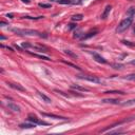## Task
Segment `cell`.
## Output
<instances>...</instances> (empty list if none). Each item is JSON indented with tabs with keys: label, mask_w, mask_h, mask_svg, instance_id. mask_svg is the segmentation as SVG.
<instances>
[{
	"label": "cell",
	"mask_w": 135,
	"mask_h": 135,
	"mask_svg": "<svg viewBox=\"0 0 135 135\" xmlns=\"http://www.w3.org/2000/svg\"><path fill=\"white\" fill-rule=\"evenodd\" d=\"M6 17H8V18H13V14H7Z\"/></svg>",
	"instance_id": "d6a6232c"
},
{
	"label": "cell",
	"mask_w": 135,
	"mask_h": 135,
	"mask_svg": "<svg viewBox=\"0 0 135 135\" xmlns=\"http://www.w3.org/2000/svg\"><path fill=\"white\" fill-rule=\"evenodd\" d=\"M38 5L40 7H43V8H49V7H51V4H49V3H39Z\"/></svg>",
	"instance_id": "603a6c76"
},
{
	"label": "cell",
	"mask_w": 135,
	"mask_h": 135,
	"mask_svg": "<svg viewBox=\"0 0 135 135\" xmlns=\"http://www.w3.org/2000/svg\"><path fill=\"white\" fill-rule=\"evenodd\" d=\"M106 132H109L110 134H114V133H116V134H119V133H124L123 131H121V130H116V131H106Z\"/></svg>",
	"instance_id": "83f0119b"
},
{
	"label": "cell",
	"mask_w": 135,
	"mask_h": 135,
	"mask_svg": "<svg viewBox=\"0 0 135 135\" xmlns=\"http://www.w3.org/2000/svg\"><path fill=\"white\" fill-rule=\"evenodd\" d=\"M76 26H77V25H76L75 23H70V24H69V30H73V29H76Z\"/></svg>",
	"instance_id": "f1b7e54d"
},
{
	"label": "cell",
	"mask_w": 135,
	"mask_h": 135,
	"mask_svg": "<svg viewBox=\"0 0 135 135\" xmlns=\"http://www.w3.org/2000/svg\"><path fill=\"white\" fill-rule=\"evenodd\" d=\"M0 38H1V40H4V39H5V37H4V36H1Z\"/></svg>",
	"instance_id": "836d02e7"
},
{
	"label": "cell",
	"mask_w": 135,
	"mask_h": 135,
	"mask_svg": "<svg viewBox=\"0 0 135 135\" xmlns=\"http://www.w3.org/2000/svg\"><path fill=\"white\" fill-rule=\"evenodd\" d=\"M124 79H127V80H134V81H135V74H130V75L125 76Z\"/></svg>",
	"instance_id": "d6986e66"
},
{
	"label": "cell",
	"mask_w": 135,
	"mask_h": 135,
	"mask_svg": "<svg viewBox=\"0 0 135 135\" xmlns=\"http://www.w3.org/2000/svg\"><path fill=\"white\" fill-rule=\"evenodd\" d=\"M59 4H71V0H57Z\"/></svg>",
	"instance_id": "44dd1931"
},
{
	"label": "cell",
	"mask_w": 135,
	"mask_h": 135,
	"mask_svg": "<svg viewBox=\"0 0 135 135\" xmlns=\"http://www.w3.org/2000/svg\"><path fill=\"white\" fill-rule=\"evenodd\" d=\"M71 4H81V0H71Z\"/></svg>",
	"instance_id": "4316f807"
},
{
	"label": "cell",
	"mask_w": 135,
	"mask_h": 135,
	"mask_svg": "<svg viewBox=\"0 0 135 135\" xmlns=\"http://www.w3.org/2000/svg\"><path fill=\"white\" fill-rule=\"evenodd\" d=\"M101 101L103 103H112V105H119V103H120V100H118V99H111V98H109V99H102Z\"/></svg>",
	"instance_id": "8fae6325"
},
{
	"label": "cell",
	"mask_w": 135,
	"mask_h": 135,
	"mask_svg": "<svg viewBox=\"0 0 135 135\" xmlns=\"http://www.w3.org/2000/svg\"><path fill=\"white\" fill-rule=\"evenodd\" d=\"M123 42L124 44H126V46H130V47H135V43H131L130 41H127V40H123Z\"/></svg>",
	"instance_id": "484cf974"
},
{
	"label": "cell",
	"mask_w": 135,
	"mask_h": 135,
	"mask_svg": "<svg viewBox=\"0 0 135 135\" xmlns=\"http://www.w3.org/2000/svg\"><path fill=\"white\" fill-rule=\"evenodd\" d=\"M132 22H133V18H132V17L125 18V19L118 24L117 29H116V32H117V33H123V32H125L126 30L130 28V25L132 24Z\"/></svg>",
	"instance_id": "7a4b0ae2"
},
{
	"label": "cell",
	"mask_w": 135,
	"mask_h": 135,
	"mask_svg": "<svg viewBox=\"0 0 135 135\" xmlns=\"http://www.w3.org/2000/svg\"><path fill=\"white\" fill-rule=\"evenodd\" d=\"M21 1H22V2H24V3H28V4H29V3L31 2L30 0H21Z\"/></svg>",
	"instance_id": "f546056e"
},
{
	"label": "cell",
	"mask_w": 135,
	"mask_h": 135,
	"mask_svg": "<svg viewBox=\"0 0 135 135\" xmlns=\"http://www.w3.org/2000/svg\"><path fill=\"white\" fill-rule=\"evenodd\" d=\"M71 88H72V89H75V90H78V91H83V92H88V91H89V89L79 87V85H77V84H72Z\"/></svg>",
	"instance_id": "9a60e30c"
},
{
	"label": "cell",
	"mask_w": 135,
	"mask_h": 135,
	"mask_svg": "<svg viewBox=\"0 0 135 135\" xmlns=\"http://www.w3.org/2000/svg\"><path fill=\"white\" fill-rule=\"evenodd\" d=\"M123 107H132V106H135V98L134 99H130V100H127L121 103Z\"/></svg>",
	"instance_id": "4fadbf2b"
},
{
	"label": "cell",
	"mask_w": 135,
	"mask_h": 135,
	"mask_svg": "<svg viewBox=\"0 0 135 135\" xmlns=\"http://www.w3.org/2000/svg\"><path fill=\"white\" fill-rule=\"evenodd\" d=\"M130 64H131V65H133V66H135V59H133V60H131V61H130Z\"/></svg>",
	"instance_id": "4dcf8cb0"
},
{
	"label": "cell",
	"mask_w": 135,
	"mask_h": 135,
	"mask_svg": "<svg viewBox=\"0 0 135 135\" xmlns=\"http://www.w3.org/2000/svg\"><path fill=\"white\" fill-rule=\"evenodd\" d=\"M111 10H112V6H111V5H107V6H106L105 11H103V13L101 14V18H102V19H106V18L108 17V15L110 14Z\"/></svg>",
	"instance_id": "30bf717a"
},
{
	"label": "cell",
	"mask_w": 135,
	"mask_h": 135,
	"mask_svg": "<svg viewBox=\"0 0 135 135\" xmlns=\"http://www.w3.org/2000/svg\"><path fill=\"white\" fill-rule=\"evenodd\" d=\"M19 127L21 129H32V128H35L36 125L33 124V123H30V124H21Z\"/></svg>",
	"instance_id": "7c38bea8"
},
{
	"label": "cell",
	"mask_w": 135,
	"mask_h": 135,
	"mask_svg": "<svg viewBox=\"0 0 135 135\" xmlns=\"http://www.w3.org/2000/svg\"><path fill=\"white\" fill-rule=\"evenodd\" d=\"M97 33H98V31H97V30H91V31H90V32H88L87 34H83V35H82V37L80 38V39H81V40L89 39V38L93 37V36H95Z\"/></svg>",
	"instance_id": "5b68a950"
},
{
	"label": "cell",
	"mask_w": 135,
	"mask_h": 135,
	"mask_svg": "<svg viewBox=\"0 0 135 135\" xmlns=\"http://www.w3.org/2000/svg\"><path fill=\"white\" fill-rule=\"evenodd\" d=\"M7 108L14 112H20V107L15 105V103H13V102H7Z\"/></svg>",
	"instance_id": "9c48e42d"
},
{
	"label": "cell",
	"mask_w": 135,
	"mask_h": 135,
	"mask_svg": "<svg viewBox=\"0 0 135 135\" xmlns=\"http://www.w3.org/2000/svg\"><path fill=\"white\" fill-rule=\"evenodd\" d=\"M92 55H93V58L95 59V61L99 62V64H107V60H106L102 56H100L99 54H97V53H92Z\"/></svg>",
	"instance_id": "52a82bcc"
},
{
	"label": "cell",
	"mask_w": 135,
	"mask_h": 135,
	"mask_svg": "<svg viewBox=\"0 0 135 135\" xmlns=\"http://www.w3.org/2000/svg\"><path fill=\"white\" fill-rule=\"evenodd\" d=\"M82 19H83V15H81V14H76V15L72 16V20L73 21H80Z\"/></svg>",
	"instance_id": "2e32d148"
},
{
	"label": "cell",
	"mask_w": 135,
	"mask_h": 135,
	"mask_svg": "<svg viewBox=\"0 0 135 135\" xmlns=\"http://www.w3.org/2000/svg\"><path fill=\"white\" fill-rule=\"evenodd\" d=\"M28 120L30 121V123H33L35 125H39V126H49L50 124L47 123V121H43V120H40L37 116H35V115H29V117H28Z\"/></svg>",
	"instance_id": "277c9868"
},
{
	"label": "cell",
	"mask_w": 135,
	"mask_h": 135,
	"mask_svg": "<svg viewBox=\"0 0 135 135\" xmlns=\"http://www.w3.org/2000/svg\"><path fill=\"white\" fill-rule=\"evenodd\" d=\"M127 15H128L129 17H132V16L135 15V6H131V7H129V8H128Z\"/></svg>",
	"instance_id": "e0dca14e"
},
{
	"label": "cell",
	"mask_w": 135,
	"mask_h": 135,
	"mask_svg": "<svg viewBox=\"0 0 135 135\" xmlns=\"http://www.w3.org/2000/svg\"><path fill=\"white\" fill-rule=\"evenodd\" d=\"M24 18H26V19H34V20H37V19H41V18H43V16H38V17H31V16H24Z\"/></svg>",
	"instance_id": "cb8c5ba5"
},
{
	"label": "cell",
	"mask_w": 135,
	"mask_h": 135,
	"mask_svg": "<svg viewBox=\"0 0 135 135\" xmlns=\"http://www.w3.org/2000/svg\"><path fill=\"white\" fill-rule=\"evenodd\" d=\"M106 94H120V95H124V92H121V91H108L106 92Z\"/></svg>",
	"instance_id": "7402d4cb"
},
{
	"label": "cell",
	"mask_w": 135,
	"mask_h": 135,
	"mask_svg": "<svg viewBox=\"0 0 135 135\" xmlns=\"http://www.w3.org/2000/svg\"><path fill=\"white\" fill-rule=\"evenodd\" d=\"M41 114H42L43 116H47V117H51V118H54V119H61V120H67V119H68L67 117H62V116H58V115H55V114L43 113V112H41Z\"/></svg>",
	"instance_id": "ba28073f"
},
{
	"label": "cell",
	"mask_w": 135,
	"mask_h": 135,
	"mask_svg": "<svg viewBox=\"0 0 135 135\" xmlns=\"http://www.w3.org/2000/svg\"><path fill=\"white\" fill-rule=\"evenodd\" d=\"M77 78L87 80V81H90V82H94V83H102V80L100 78L93 75H77Z\"/></svg>",
	"instance_id": "3957f363"
},
{
	"label": "cell",
	"mask_w": 135,
	"mask_h": 135,
	"mask_svg": "<svg viewBox=\"0 0 135 135\" xmlns=\"http://www.w3.org/2000/svg\"><path fill=\"white\" fill-rule=\"evenodd\" d=\"M12 32H14L18 35L21 36H38V37H47V35H43L41 33H39L38 31L35 30H28V29H11Z\"/></svg>",
	"instance_id": "6da1fadb"
},
{
	"label": "cell",
	"mask_w": 135,
	"mask_h": 135,
	"mask_svg": "<svg viewBox=\"0 0 135 135\" xmlns=\"http://www.w3.org/2000/svg\"><path fill=\"white\" fill-rule=\"evenodd\" d=\"M12 89H15L17 91H21V92H25V88H23L21 84L19 83H13V82H8L7 83Z\"/></svg>",
	"instance_id": "8992f818"
},
{
	"label": "cell",
	"mask_w": 135,
	"mask_h": 135,
	"mask_svg": "<svg viewBox=\"0 0 135 135\" xmlns=\"http://www.w3.org/2000/svg\"><path fill=\"white\" fill-rule=\"evenodd\" d=\"M112 67H113L114 69H116V70H120V69H123V68H124V66H123V65H117V64L112 65Z\"/></svg>",
	"instance_id": "d4e9b609"
},
{
	"label": "cell",
	"mask_w": 135,
	"mask_h": 135,
	"mask_svg": "<svg viewBox=\"0 0 135 135\" xmlns=\"http://www.w3.org/2000/svg\"><path fill=\"white\" fill-rule=\"evenodd\" d=\"M134 34H135V28H134Z\"/></svg>",
	"instance_id": "e575fe53"
},
{
	"label": "cell",
	"mask_w": 135,
	"mask_h": 135,
	"mask_svg": "<svg viewBox=\"0 0 135 135\" xmlns=\"http://www.w3.org/2000/svg\"><path fill=\"white\" fill-rule=\"evenodd\" d=\"M38 95H39L40 97H41V98H42V100H44L46 102H48V103H51V102H52L51 98H50V97H48L47 95H44L43 93H41V92H38Z\"/></svg>",
	"instance_id": "5bb4252c"
},
{
	"label": "cell",
	"mask_w": 135,
	"mask_h": 135,
	"mask_svg": "<svg viewBox=\"0 0 135 135\" xmlns=\"http://www.w3.org/2000/svg\"><path fill=\"white\" fill-rule=\"evenodd\" d=\"M0 24H1L2 26H4V25H7V23H5V22H3V21H1V23H0Z\"/></svg>",
	"instance_id": "1f68e13d"
},
{
	"label": "cell",
	"mask_w": 135,
	"mask_h": 135,
	"mask_svg": "<svg viewBox=\"0 0 135 135\" xmlns=\"http://www.w3.org/2000/svg\"><path fill=\"white\" fill-rule=\"evenodd\" d=\"M65 53L67 54V55H69V56L73 57V58H77V57H78V56L76 55L75 53H73V52H72V51H70V50H66V51H65Z\"/></svg>",
	"instance_id": "ac0fdd59"
},
{
	"label": "cell",
	"mask_w": 135,
	"mask_h": 135,
	"mask_svg": "<svg viewBox=\"0 0 135 135\" xmlns=\"http://www.w3.org/2000/svg\"><path fill=\"white\" fill-rule=\"evenodd\" d=\"M21 47L24 48V49H30V48H33V44H31L29 42H22L21 43Z\"/></svg>",
	"instance_id": "ffe728a7"
}]
</instances>
